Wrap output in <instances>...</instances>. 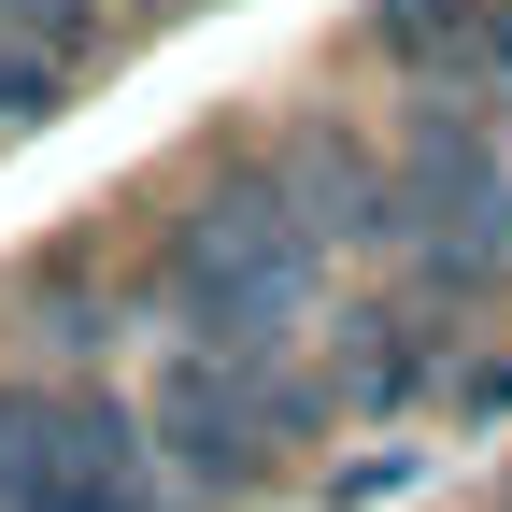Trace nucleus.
Instances as JSON below:
<instances>
[{"label": "nucleus", "instance_id": "obj_1", "mask_svg": "<svg viewBox=\"0 0 512 512\" xmlns=\"http://www.w3.org/2000/svg\"><path fill=\"white\" fill-rule=\"evenodd\" d=\"M157 313L171 342H228V356H285L313 313H328V242L299 228V200L271 185V157L200 185L157 242Z\"/></svg>", "mask_w": 512, "mask_h": 512}, {"label": "nucleus", "instance_id": "obj_2", "mask_svg": "<svg viewBox=\"0 0 512 512\" xmlns=\"http://www.w3.org/2000/svg\"><path fill=\"white\" fill-rule=\"evenodd\" d=\"M313 427H328V384L299 356H228V342H171L157 399H143V441H157L171 498H256Z\"/></svg>", "mask_w": 512, "mask_h": 512}, {"label": "nucleus", "instance_id": "obj_3", "mask_svg": "<svg viewBox=\"0 0 512 512\" xmlns=\"http://www.w3.org/2000/svg\"><path fill=\"white\" fill-rule=\"evenodd\" d=\"M384 171H399V242L384 256L427 299H498L512 285V128L470 100H427Z\"/></svg>", "mask_w": 512, "mask_h": 512}, {"label": "nucleus", "instance_id": "obj_4", "mask_svg": "<svg viewBox=\"0 0 512 512\" xmlns=\"http://www.w3.org/2000/svg\"><path fill=\"white\" fill-rule=\"evenodd\" d=\"M0 512H171L157 441L114 384H0Z\"/></svg>", "mask_w": 512, "mask_h": 512}, {"label": "nucleus", "instance_id": "obj_5", "mask_svg": "<svg viewBox=\"0 0 512 512\" xmlns=\"http://www.w3.org/2000/svg\"><path fill=\"white\" fill-rule=\"evenodd\" d=\"M271 185L299 200V228L328 242V256H384V242H399V171H384L356 128H285Z\"/></svg>", "mask_w": 512, "mask_h": 512}, {"label": "nucleus", "instance_id": "obj_6", "mask_svg": "<svg viewBox=\"0 0 512 512\" xmlns=\"http://www.w3.org/2000/svg\"><path fill=\"white\" fill-rule=\"evenodd\" d=\"M370 43L399 57L427 100H470V114H484V86H512V29H498V0H384Z\"/></svg>", "mask_w": 512, "mask_h": 512}, {"label": "nucleus", "instance_id": "obj_7", "mask_svg": "<svg viewBox=\"0 0 512 512\" xmlns=\"http://www.w3.org/2000/svg\"><path fill=\"white\" fill-rule=\"evenodd\" d=\"M313 384H328V413H399V399L441 384V328H427V313H356L342 356L313 370Z\"/></svg>", "mask_w": 512, "mask_h": 512}, {"label": "nucleus", "instance_id": "obj_8", "mask_svg": "<svg viewBox=\"0 0 512 512\" xmlns=\"http://www.w3.org/2000/svg\"><path fill=\"white\" fill-rule=\"evenodd\" d=\"M29 114H57V72H43V57H15V43H0V128H29Z\"/></svg>", "mask_w": 512, "mask_h": 512}, {"label": "nucleus", "instance_id": "obj_9", "mask_svg": "<svg viewBox=\"0 0 512 512\" xmlns=\"http://www.w3.org/2000/svg\"><path fill=\"white\" fill-rule=\"evenodd\" d=\"M498 29H512V0H498Z\"/></svg>", "mask_w": 512, "mask_h": 512}]
</instances>
